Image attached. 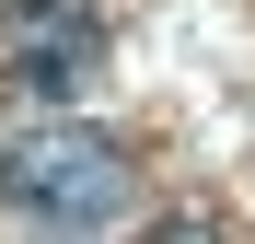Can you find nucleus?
<instances>
[{"instance_id": "1", "label": "nucleus", "mask_w": 255, "mask_h": 244, "mask_svg": "<svg viewBox=\"0 0 255 244\" xmlns=\"http://www.w3.org/2000/svg\"><path fill=\"white\" fill-rule=\"evenodd\" d=\"M0 198L58 233H105L128 221V151L105 128H70V116H47V128H23L12 151H0Z\"/></svg>"}, {"instance_id": "2", "label": "nucleus", "mask_w": 255, "mask_h": 244, "mask_svg": "<svg viewBox=\"0 0 255 244\" xmlns=\"http://www.w3.org/2000/svg\"><path fill=\"white\" fill-rule=\"evenodd\" d=\"M93 81H105V23L81 12V0H23L12 12V93L81 105Z\"/></svg>"}]
</instances>
